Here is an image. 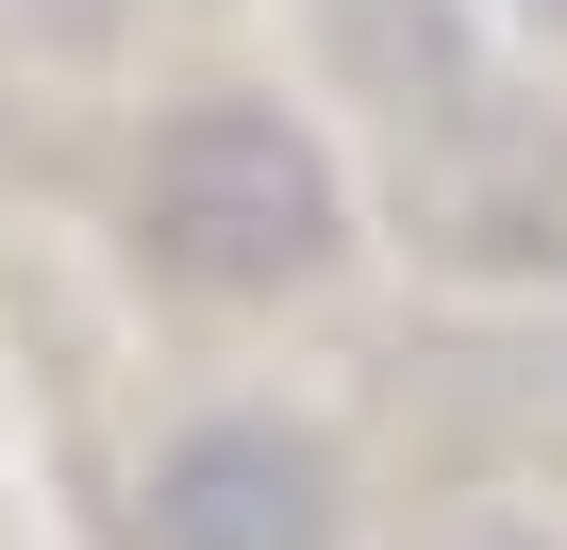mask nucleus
<instances>
[{
    "label": "nucleus",
    "mask_w": 567,
    "mask_h": 550,
    "mask_svg": "<svg viewBox=\"0 0 567 550\" xmlns=\"http://www.w3.org/2000/svg\"><path fill=\"white\" fill-rule=\"evenodd\" d=\"M134 234L200 301H284L334 267V167L284 101H184L134 167Z\"/></svg>",
    "instance_id": "nucleus-1"
},
{
    "label": "nucleus",
    "mask_w": 567,
    "mask_h": 550,
    "mask_svg": "<svg viewBox=\"0 0 567 550\" xmlns=\"http://www.w3.org/2000/svg\"><path fill=\"white\" fill-rule=\"evenodd\" d=\"M351 467L301 417H200L151 450V550H334Z\"/></svg>",
    "instance_id": "nucleus-2"
}]
</instances>
